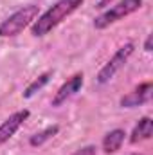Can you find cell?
Segmentation results:
<instances>
[{"label":"cell","instance_id":"5","mask_svg":"<svg viewBox=\"0 0 153 155\" xmlns=\"http://www.w3.org/2000/svg\"><path fill=\"white\" fill-rule=\"evenodd\" d=\"M83 83H85L83 72H76L74 76H70L56 92H54V96H52V99H50V105H52L54 108L63 107L69 99H72L77 92L83 88Z\"/></svg>","mask_w":153,"mask_h":155},{"label":"cell","instance_id":"13","mask_svg":"<svg viewBox=\"0 0 153 155\" xmlns=\"http://www.w3.org/2000/svg\"><path fill=\"white\" fill-rule=\"evenodd\" d=\"M151 40H153L151 35L146 36V40H144V52H151Z\"/></svg>","mask_w":153,"mask_h":155},{"label":"cell","instance_id":"1","mask_svg":"<svg viewBox=\"0 0 153 155\" xmlns=\"http://www.w3.org/2000/svg\"><path fill=\"white\" fill-rule=\"evenodd\" d=\"M85 0H58L52 4L47 11L38 15V18L31 25V35L34 38H43L49 33H52L63 20H67L70 15H74L83 5Z\"/></svg>","mask_w":153,"mask_h":155},{"label":"cell","instance_id":"11","mask_svg":"<svg viewBox=\"0 0 153 155\" xmlns=\"http://www.w3.org/2000/svg\"><path fill=\"white\" fill-rule=\"evenodd\" d=\"M50 78H52V72H50V71H47V72H41L38 78H34V79H33V81H31V83L25 87V90L22 92V96H24L25 99H31L34 94H38L40 90H41V88H43V87H45V85L50 81Z\"/></svg>","mask_w":153,"mask_h":155},{"label":"cell","instance_id":"4","mask_svg":"<svg viewBox=\"0 0 153 155\" xmlns=\"http://www.w3.org/2000/svg\"><path fill=\"white\" fill-rule=\"evenodd\" d=\"M133 52H135V43H133V41H126L124 45H121L114 54L110 56V60L99 69V72H97V76H96V83H97V85H106V83H110V81L114 79L115 74L128 63V60L133 56Z\"/></svg>","mask_w":153,"mask_h":155},{"label":"cell","instance_id":"6","mask_svg":"<svg viewBox=\"0 0 153 155\" xmlns=\"http://www.w3.org/2000/svg\"><path fill=\"white\" fill-rule=\"evenodd\" d=\"M151 94H153V83L151 81H144V83L137 85L132 92L124 94L119 99V105L122 108H137V107H142V105L150 103Z\"/></svg>","mask_w":153,"mask_h":155},{"label":"cell","instance_id":"14","mask_svg":"<svg viewBox=\"0 0 153 155\" xmlns=\"http://www.w3.org/2000/svg\"><path fill=\"white\" fill-rule=\"evenodd\" d=\"M110 2H114V0H101V2H99V4H97L96 7H97V9H105V7H106V5H108Z\"/></svg>","mask_w":153,"mask_h":155},{"label":"cell","instance_id":"8","mask_svg":"<svg viewBox=\"0 0 153 155\" xmlns=\"http://www.w3.org/2000/svg\"><path fill=\"white\" fill-rule=\"evenodd\" d=\"M151 135H153V119L150 116H144L141 117L137 121V124L133 126L128 141H130V144H139L142 141H148Z\"/></svg>","mask_w":153,"mask_h":155},{"label":"cell","instance_id":"12","mask_svg":"<svg viewBox=\"0 0 153 155\" xmlns=\"http://www.w3.org/2000/svg\"><path fill=\"white\" fill-rule=\"evenodd\" d=\"M96 153H97V148H96L94 144H86V146L77 148L72 155H96Z\"/></svg>","mask_w":153,"mask_h":155},{"label":"cell","instance_id":"9","mask_svg":"<svg viewBox=\"0 0 153 155\" xmlns=\"http://www.w3.org/2000/svg\"><path fill=\"white\" fill-rule=\"evenodd\" d=\"M124 139H126V132H124L122 128H114V130H110V132L103 137V143H101L103 152L106 155H112V153H115V152H119L121 146H122V143H124Z\"/></svg>","mask_w":153,"mask_h":155},{"label":"cell","instance_id":"10","mask_svg":"<svg viewBox=\"0 0 153 155\" xmlns=\"http://www.w3.org/2000/svg\"><path fill=\"white\" fill-rule=\"evenodd\" d=\"M58 134H60V124L45 126L43 130H40V132L33 134V135L29 137V144H31L33 148H40V146H43L47 141H50L52 137H56Z\"/></svg>","mask_w":153,"mask_h":155},{"label":"cell","instance_id":"7","mask_svg":"<svg viewBox=\"0 0 153 155\" xmlns=\"http://www.w3.org/2000/svg\"><path fill=\"white\" fill-rule=\"evenodd\" d=\"M29 117H31V110L22 108V110L13 112L7 119H4V121L0 123V146H4V144L24 126V123H25Z\"/></svg>","mask_w":153,"mask_h":155},{"label":"cell","instance_id":"2","mask_svg":"<svg viewBox=\"0 0 153 155\" xmlns=\"http://www.w3.org/2000/svg\"><path fill=\"white\" fill-rule=\"evenodd\" d=\"M38 15H40V5H36V4L22 5L20 9H16L13 15H9L5 20L0 22V38L18 36L20 33H24V29L33 25V22L38 18Z\"/></svg>","mask_w":153,"mask_h":155},{"label":"cell","instance_id":"3","mask_svg":"<svg viewBox=\"0 0 153 155\" xmlns=\"http://www.w3.org/2000/svg\"><path fill=\"white\" fill-rule=\"evenodd\" d=\"M142 4H144V0H119V2H115V4H112V7L105 9L101 15H97L94 18V29L103 31V29L110 27L112 24L124 20L126 16L137 13L142 7Z\"/></svg>","mask_w":153,"mask_h":155}]
</instances>
